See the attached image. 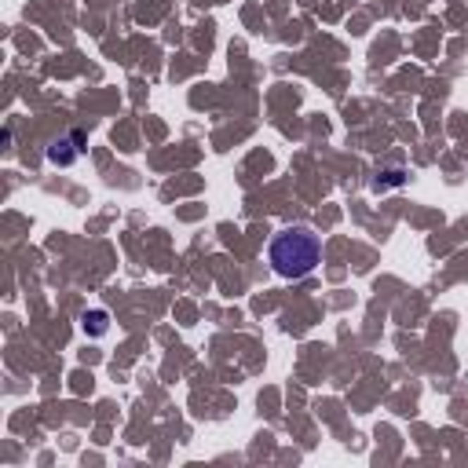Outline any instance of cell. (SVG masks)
Returning a JSON list of instances; mask_svg holds the SVG:
<instances>
[{"label": "cell", "mask_w": 468, "mask_h": 468, "mask_svg": "<svg viewBox=\"0 0 468 468\" xmlns=\"http://www.w3.org/2000/svg\"><path fill=\"white\" fill-rule=\"evenodd\" d=\"M103 329H106V315L96 311V315H91V333H103Z\"/></svg>", "instance_id": "7a4b0ae2"}, {"label": "cell", "mask_w": 468, "mask_h": 468, "mask_svg": "<svg viewBox=\"0 0 468 468\" xmlns=\"http://www.w3.org/2000/svg\"><path fill=\"white\" fill-rule=\"evenodd\" d=\"M322 260V241L318 234L296 227V231H282L271 241V267L282 278H304L318 267Z\"/></svg>", "instance_id": "6da1fadb"}]
</instances>
